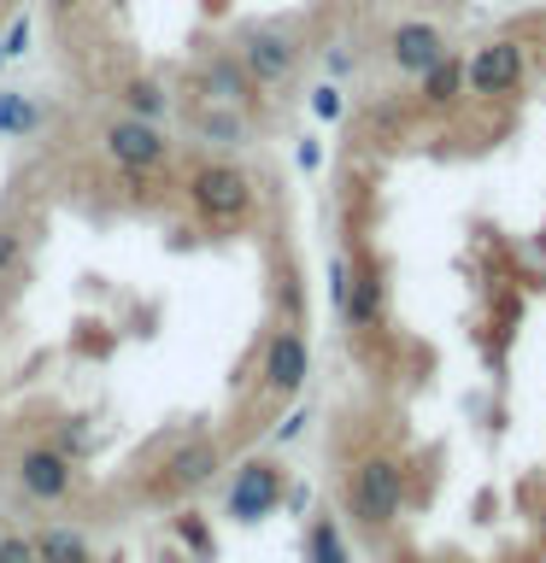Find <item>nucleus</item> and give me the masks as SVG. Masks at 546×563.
Listing matches in <instances>:
<instances>
[{
  "label": "nucleus",
  "mask_w": 546,
  "mask_h": 563,
  "mask_svg": "<svg viewBox=\"0 0 546 563\" xmlns=\"http://www.w3.org/2000/svg\"><path fill=\"white\" fill-rule=\"evenodd\" d=\"M18 487L35 505H65L77 493V457H65L53 440H35V446L18 452Z\"/></svg>",
  "instance_id": "6e6552de"
},
{
  "label": "nucleus",
  "mask_w": 546,
  "mask_h": 563,
  "mask_svg": "<svg viewBox=\"0 0 546 563\" xmlns=\"http://www.w3.org/2000/svg\"><path fill=\"white\" fill-rule=\"evenodd\" d=\"M387 59H394V70H405V77H423L429 65L447 59V35H440V24H429V18H405V24H394V35H387Z\"/></svg>",
  "instance_id": "9b49d317"
},
{
  "label": "nucleus",
  "mask_w": 546,
  "mask_h": 563,
  "mask_svg": "<svg viewBox=\"0 0 546 563\" xmlns=\"http://www.w3.org/2000/svg\"><path fill=\"white\" fill-rule=\"evenodd\" d=\"M194 130H200L211 147H247V141H253V118L247 112H236V106H200V112H194Z\"/></svg>",
  "instance_id": "4468645a"
},
{
  "label": "nucleus",
  "mask_w": 546,
  "mask_h": 563,
  "mask_svg": "<svg viewBox=\"0 0 546 563\" xmlns=\"http://www.w3.org/2000/svg\"><path fill=\"white\" fill-rule=\"evenodd\" d=\"M440 7H452V0H440Z\"/></svg>",
  "instance_id": "393cba45"
},
{
  "label": "nucleus",
  "mask_w": 546,
  "mask_h": 563,
  "mask_svg": "<svg viewBox=\"0 0 546 563\" xmlns=\"http://www.w3.org/2000/svg\"><path fill=\"white\" fill-rule=\"evenodd\" d=\"M0 563H35L30 534H0Z\"/></svg>",
  "instance_id": "4be33fe9"
},
{
  "label": "nucleus",
  "mask_w": 546,
  "mask_h": 563,
  "mask_svg": "<svg viewBox=\"0 0 546 563\" xmlns=\"http://www.w3.org/2000/svg\"><path fill=\"white\" fill-rule=\"evenodd\" d=\"M88 440H95V434L83 429V417H70L65 429H59V440H53V446H59L65 457H83V452H88Z\"/></svg>",
  "instance_id": "aec40b11"
},
{
  "label": "nucleus",
  "mask_w": 546,
  "mask_h": 563,
  "mask_svg": "<svg viewBox=\"0 0 546 563\" xmlns=\"http://www.w3.org/2000/svg\"><path fill=\"white\" fill-rule=\"evenodd\" d=\"M211 475H218V440L194 434V440H183V446L165 457V464H159L153 493H188V487H206Z\"/></svg>",
  "instance_id": "f8f14e48"
},
{
  "label": "nucleus",
  "mask_w": 546,
  "mask_h": 563,
  "mask_svg": "<svg viewBox=\"0 0 546 563\" xmlns=\"http://www.w3.org/2000/svg\"><path fill=\"white\" fill-rule=\"evenodd\" d=\"M528 82V42L493 35L465 59V95L470 100H517Z\"/></svg>",
  "instance_id": "20e7f679"
},
{
  "label": "nucleus",
  "mask_w": 546,
  "mask_h": 563,
  "mask_svg": "<svg viewBox=\"0 0 546 563\" xmlns=\"http://www.w3.org/2000/svg\"><path fill=\"white\" fill-rule=\"evenodd\" d=\"M183 194H188L194 218L206 229H218V235H236V229H247L259 211V188L236 158H194L183 170Z\"/></svg>",
  "instance_id": "f257e3e1"
},
{
  "label": "nucleus",
  "mask_w": 546,
  "mask_h": 563,
  "mask_svg": "<svg viewBox=\"0 0 546 563\" xmlns=\"http://www.w3.org/2000/svg\"><path fill=\"white\" fill-rule=\"evenodd\" d=\"M405 510V464L394 452H364L347 470V517L364 540H387Z\"/></svg>",
  "instance_id": "f03ea898"
},
{
  "label": "nucleus",
  "mask_w": 546,
  "mask_h": 563,
  "mask_svg": "<svg viewBox=\"0 0 546 563\" xmlns=\"http://www.w3.org/2000/svg\"><path fill=\"white\" fill-rule=\"evenodd\" d=\"M417 100H423V112H452L458 100H465V59H458V53H447V59L440 65H429L417 77Z\"/></svg>",
  "instance_id": "ddd939ff"
},
{
  "label": "nucleus",
  "mask_w": 546,
  "mask_h": 563,
  "mask_svg": "<svg viewBox=\"0 0 546 563\" xmlns=\"http://www.w3.org/2000/svg\"><path fill=\"white\" fill-rule=\"evenodd\" d=\"M306 563H352L347 558V534L335 517H312L306 528Z\"/></svg>",
  "instance_id": "f3484780"
},
{
  "label": "nucleus",
  "mask_w": 546,
  "mask_h": 563,
  "mask_svg": "<svg viewBox=\"0 0 546 563\" xmlns=\"http://www.w3.org/2000/svg\"><path fill=\"white\" fill-rule=\"evenodd\" d=\"M30 545H35V563H95L77 528H42V534H30Z\"/></svg>",
  "instance_id": "dca6fc26"
},
{
  "label": "nucleus",
  "mask_w": 546,
  "mask_h": 563,
  "mask_svg": "<svg viewBox=\"0 0 546 563\" xmlns=\"http://www.w3.org/2000/svg\"><path fill=\"white\" fill-rule=\"evenodd\" d=\"M540 545H546V505H540Z\"/></svg>",
  "instance_id": "b1692460"
},
{
  "label": "nucleus",
  "mask_w": 546,
  "mask_h": 563,
  "mask_svg": "<svg viewBox=\"0 0 546 563\" xmlns=\"http://www.w3.org/2000/svg\"><path fill=\"white\" fill-rule=\"evenodd\" d=\"M282 493H288V475H282L276 457H247V464L236 470V482H229V517L236 522H259L271 517V510L282 505Z\"/></svg>",
  "instance_id": "1a4fd4ad"
},
{
  "label": "nucleus",
  "mask_w": 546,
  "mask_h": 563,
  "mask_svg": "<svg viewBox=\"0 0 546 563\" xmlns=\"http://www.w3.org/2000/svg\"><path fill=\"white\" fill-rule=\"evenodd\" d=\"M176 540L194 545V558H211V534H206V522L194 517V510H183V517H176Z\"/></svg>",
  "instance_id": "a211bd4d"
},
{
  "label": "nucleus",
  "mask_w": 546,
  "mask_h": 563,
  "mask_svg": "<svg viewBox=\"0 0 546 563\" xmlns=\"http://www.w3.org/2000/svg\"><path fill=\"white\" fill-rule=\"evenodd\" d=\"M18 258H24V235H18L12 223H0V282L18 271Z\"/></svg>",
  "instance_id": "6ab92c4d"
},
{
  "label": "nucleus",
  "mask_w": 546,
  "mask_h": 563,
  "mask_svg": "<svg viewBox=\"0 0 546 563\" xmlns=\"http://www.w3.org/2000/svg\"><path fill=\"white\" fill-rule=\"evenodd\" d=\"M306 376H312L306 334H299L294 323H276L271 334H264V346H259V394L271 405H288V399L306 394Z\"/></svg>",
  "instance_id": "39448f33"
},
{
  "label": "nucleus",
  "mask_w": 546,
  "mask_h": 563,
  "mask_svg": "<svg viewBox=\"0 0 546 563\" xmlns=\"http://www.w3.org/2000/svg\"><path fill=\"white\" fill-rule=\"evenodd\" d=\"M100 147H106V158L130 176V183H148V176H159L171 165V141H165V130L159 123H148V118H112L100 130Z\"/></svg>",
  "instance_id": "423d86ee"
},
{
  "label": "nucleus",
  "mask_w": 546,
  "mask_h": 563,
  "mask_svg": "<svg viewBox=\"0 0 546 563\" xmlns=\"http://www.w3.org/2000/svg\"><path fill=\"white\" fill-rule=\"evenodd\" d=\"M194 88H200V100H211V106H236L247 118L259 112V82L247 77V65L236 53H211L200 65V77H194Z\"/></svg>",
  "instance_id": "9d476101"
},
{
  "label": "nucleus",
  "mask_w": 546,
  "mask_h": 563,
  "mask_svg": "<svg viewBox=\"0 0 546 563\" xmlns=\"http://www.w3.org/2000/svg\"><path fill=\"white\" fill-rule=\"evenodd\" d=\"M312 112H317V118H341V88L324 82V88L312 95Z\"/></svg>",
  "instance_id": "5701e85b"
},
{
  "label": "nucleus",
  "mask_w": 546,
  "mask_h": 563,
  "mask_svg": "<svg viewBox=\"0 0 546 563\" xmlns=\"http://www.w3.org/2000/svg\"><path fill=\"white\" fill-rule=\"evenodd\" d=\"M236 59L247 65V77H253L259 88H276V82H288L299 70L306 47H299V35L282 30V24H247L236 35Z\"/></svg>",
  "instance_id": "0eeeda50"
},
{
  "label": "nucleus",
  "mask_w": 546,
  "mask_h": 563,
  "mask_svg": "<svg viewBox=\"0 0 546 563\" xmlns=\"http://www.w3.org/2000/svg\"><path fill=\"white\" fill-rule=\"evenodd\" d=\"M341 323L359 334H382L387 329V276H382V258L370 253L364 235L347 241V299H341Z\"/></svg>",
  "instance_id": "7ed1b4c3"
},
{
  "label": "nucleus",
  "mask_w": 546,
  "mask_h": 563,
  "mask_svg": "<svg viewBox=\"0 0 546 563\" xmlns=\"http://www.w3.org/2000/svg\"><path fill=\"white\" fill-rule=\"evenodd\" d=\"M118 100H123V112H130V118H148V123H159L171 112V95H165V82H159V77H123Z\"/></svg>",
  "instance_id": "2eb2a0df"
},
{
  "label": "nucleus",
  "mask_w": 546,
  "mask_h": 563,
  "mask_svg": "<svg viewBox=\"0 0 546 563\" xmlns=\"http://www.w3.org/2000/svg\"><path fill=\"white\" fill-rule=\"evenodd\" d=\"M0 130H30V106L18 95H0Z\"/></svg>",
  "instance_id": "412c9836"
}]
</instances>
